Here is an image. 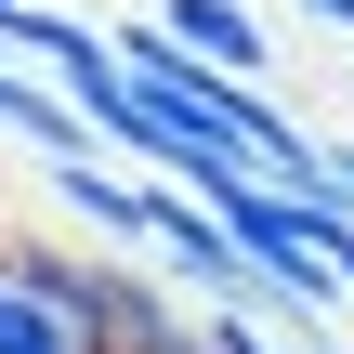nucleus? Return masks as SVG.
Masks as SVG:
<instances>
[{"label":"nucleus","instance_id":"obj_1","mask_svg":"<svg viewBox=\"0 0 354 354\" xmlns=\"http://www.w3.org/2000/svg\"><path fill=\"white\" fill-rule=\"evenodd\" d=\"M39 171H53V197H66V210H79L105 250H131V263L158 250V171H105V145H79V158H39Z\"/></svg>","mask_w":354,"mask_h":354},{"label":"nucleus","instance_id":"obj_2","mask_svg":"<svg viewBox=\"0 0 354 354\" xmlns=\"http://www.w3.org/2000/svg\"><path fill=\"white\" fill-rule=\"evenodd\" d=\"M0 354H105V342H92V328H79V315H66V302L0 250Z\"/></svg>","mask_w":354,"mask_h":354},{"label":"nucleus","instance_id":"obj_3","mask_svg":"<svg viewBox=\"0 0 354 354\" xmlns=\"http://www.w3.org/2000/svg\"><path fill=\"white\" fill-rule=\"evenodd\" d=\"M158 13H171V26L210 53V66H236V79H276V39H263V13H250V0H158Z\"/></svg>","mask_w":354,"mask_h":354},{"label":"nucleus","instance_id":"obj_4","mask_svg":"<svg viewBox=\"0 0 354 354\" xmlns=\"http://www.w3.org/2000/svg\"><path fill=\"white\" fill-rule=\"evenodd\" d=\"M105 354H223V342H210V315H197V302H171V315H145L131 342H105Z\"/></svg>","mask_w":354,"mask_h":354},{"label":"nucleus","instance_id":"obj_5","mask_svg":"<svg viewBox=\"0 0 354 354\" xmlns=\"http://www.w3.org/2000/svg\"><path fill=\"white\" fill-rule=\"evenodd\" d=\"M302 13H315V26H342V39H354V0H302Z\"/></svg>","mask_w":354,"mask_h":354},{"label":"nucleus","instance_id":"obj_6","mask_svg":"<svg viewBox=\"0 0 354 354\" xmlns=\"http://www.w3.org/2000/svg\"><path fill=\"white\" fill-rule=\"evenodd\" d=\"M26 13H39V0H0V53H13V26H26Z\"/></svg>","mask_w":354,"mask_h":354},{"label":"nucleus","instance_id":"obj_7","mask_svg":"<svg viewBox=\"0 0 354 354\" xmlns=\"http://www.w3.org/2000/svg\"><path fill=\"white\" fill-rule=\"evenodd\" d=\"M13 92H26V66H13V53H0V118H13Z\"/></svg>","mask_w":354,"mask_h":354},{"label":"nucleus","instance_id":"obj_8","mask_svg":"<svg viewBox=\"0 0 354 354\" xmlns=\"http://www.w3.org/2000/svg\"><path fill=\"white\" fill-rule=\"evenodd\" d=\"M289 342H302V354H328V328H289Z\"/></svg>","mask_w":354,"mask_h":354}]
</instances>
